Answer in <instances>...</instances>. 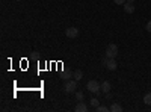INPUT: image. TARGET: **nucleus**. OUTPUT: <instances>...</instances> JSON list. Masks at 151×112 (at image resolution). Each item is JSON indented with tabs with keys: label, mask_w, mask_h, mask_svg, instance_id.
I'll use <instances>...</instances> for the list:
<instances>
[{
	"label": "nucleus",
	"mask_w": 151,
	"mask_h": 112,
	"mask_svg": "<svg viewBox=\"0 0 151 112\" xmlns=\"http://www.w3.org/2000/svg\"><path fill=\"white\" fill-rule=\"evenodd\" d=\"M124 11L127 12V14H133V12H134V5L125 2V3H124Z\"/></svg>",
	"instance_id": "nucleus-6"
},
{
	"label": "nucleus",
	"mask_w": 151,
	"mask_h": 112,
	"mask_svg": "<svg viewBox=\"0 0 151 112\" xmlns=\"http://www.w3.org/2000/svg\"><path fill=\"white\" fill-rule=\"evenodd\" d=\"M145 29H147V32H151V20L147 23V26H145Z\"/></svg>",
	"instance_id": "nucleus-16"
},
{
	"label": "nucleus",
	"mask_w": 151,
	"mask_h": 112,
	"mask_svg": "<svg viewBox=\"0 0 151 112\" xmlns=\"http://www.w3.org/2000/svg\"><path fill=\"white\" fill-rule=\"evenodd\" d=\"M125 2H127V0H113V3H115V5H124Z\"/></svg>",
	"instance_id": "nucleus-15"
},
{
	"label": "nucleus",
	"mask_w": 151,
	"mask_h": 112,
	"mask_svg": "<svg viewBox=\"0 0 151 112\" xmlns=\"http://www.w3.org/2000/svg\"><path fill=\"white\" fill-rule=\"evenodd\" d=\"M73 77H74L76 80H77V82H79V80H82V77H83V71H82V70H76Z\"/></svg>",
	"instance_id": "nucleus-10"
},
{
	"label": "nucleus",
	"mask_w": 151,
	"mask_h": 112,
	"mask_svg": "<svg viewBox=\"0 0 151 112\" xmlns=\"http://www.w3.org/2000/svg\"><path fill=\"white\" fill-rule=\"evenodd\" d=\"M76 98H77L79 102H83V98H85V94H83V92H80V91H79V92H76Z\"/></svg>",
	"instance_id": "nucleus-14"
},
{
	"label": "nucleus",
	"mask_w": 151,
	"mask_h": 112,
	"mask_svg": "<svg viewBox=\"0 0 151 112\" xmlns=\"http://www.w3.org/2000/svg\"><path fill=\"white\" fill-rule=\"evenodd\" d=\"M144 103L148 105V106H151V92H147L144 95Z\"/></svg>",
	"instance_id": "nucleus-11"
},
{
	"label": "nucleus",
	"mask_w": 151,
	"mask_h": 112,
	"mask_svg": "<svg viewBox=\"0 0 151 112\" xmlns=\"http://www.w3.org/2000/svg\"><path fill=\"white\" fill-rule=\"evenodd\" d=\"M95 112H107V111H110L107 106H101V105H100V106H97L95 109H94Z\"/></svg>",
	"instance_id": "nucleus-12"
},
{
	"label": "nucleus",
	"mask_w": 151,
	"mask_h": 112,
	"mask_svg": "<svg viewBox=\"0 0 151 112\" xmlns=\"http://www.w3.org/2000/svg\"><path fill=\"white\" fill-rule=\"evenodd\" d=\"M86 88L89 92H94V94H98L101 91V83H98L97 80H89L86 83Z\"/></svg>",
	"instance_id": "nucleus-1"
},
{
	"label": "nucleus",
	"mask_w": 151,
	"mask_h": 112,
	"mask_svg": "<svg viewBox=\"0 0 151 112\" xmlns=\"http://www.w3.org/2000/svg\"><path fill=\"white\" fill-rule=\"evenodd\" d=\"M118 56V46L116 44H109L107 47H106V58H113L115 59Z\"/></svg>",
	"instance_id": "nucleus-2"
},
{
	"label": "nucleus",
	"mask_w": 151,
	"mask_h": 112,
	"mask_svg": "<svg viewBox=\"0 0 151 112\" xmlns=\"http://www.w3.org/2000/svg\"><path fill=\"white\" fill-rule=\"evenodd\" d=\"M104 67L110 71H115L118 68V64H116V61L113 59V58H106L104 59Z\"/></svg>",
	"instance_id": "nucleus-3"
},
{
	"label": "nucleus",
	"mask_w": 151,
	"mask_h": 112,
	"mask_svg": "<svg viewBox=\"0 0 151 112\" xmlns=\"http://www.w3.org/2000/svg\"><path fill=\"white\" fill-rule=\"evenodd\" d=\"M127 2H129V3H133V2H134V0H127Z\"/></svg>",
	"instance_id": "nucleus-17"
},
{
	"label": "nucleus",
	"mask_w": 151,
	"mask_h": 112,
	"mask_svg": "<svg viewBox=\"0 0 151 112\" xmlns=\"http://www.w3.org/2000/svg\"><path fill=\"white\" fill-rule=\"evenodd\" d=\"M77 90V80L76 79H70L65 83V92H74Z\"/></svg>",
	"instance_id": "nucleus-4"
},
{
	"label": "nucleus",
	"mask_w": 151,
	"mask_h": 112,
	"mask_svg": "<svg viewBox=\"0 0 151 112\" xmlns=\"http://www.w3.org/2000/svg\"><path fill=\"white\" fill-rule=\"evenodd\" d=\"M65 35L68 36L70 40H74V38H77V36H79V29L77 27H68L65 30Z\"/></svg>",
	"instance_id": "nucleus-5"
},
{
	"label": "nucleus",
	"mask_w": 151,
	"mask_h": 112,
	"mask_svg": "<svg viewBox=\"0 0 151 112\" xmlns=\"http://www.w3.org/2000/svg\"><path fill=\"white\" fill-rule=\"evenodd\" d=\"M109 109H110L112 112H122V106H121V105H118V103H113Z\"/></svg>",
	"instance_id": "nucleus-9"
},
{
	"label": "nucleus",
	"mask_w": 151,
	"mask_h": 112,
	"mask_svg": "<svg viewBox=\"0 0 151 112\" xmlns=\"http://www.w3.org/2000/svg\"><path fill=\"white\" fill-rule=\"evenodd\" d=\"M86 111H88V106L83 102H79V105L76 106V112H86Z\"/></svg>",
	"instance_id": "nucleus-8"
},
{
	"label": "nucleus",
	"mask_w": 151,
	"mask_h": 112,
	"mask_svg": "<svg viewBox=\"0 0 151 112\" xmlns=\"http://www.w3.org/2000/svg\"><path fill=\"white\" fill-rule=\"evenodd\" d=\"M89 105H91V108H92V109H95L97 106H100V102L97 100V98H91V102H89Z\"/></svg>",
	"instance_id": "nucleus-13"
},
{
	"label": "nucleus",
	"mask_w": 151,
	"mask_h": 112,
	"mask_svg": "<svg viewBox=\"0 0 151 112\" xmlns=\"http://www.w3.org/2000/svg\"><path fill=\"white\" fill-rule=\"evenodd\" d=\"M110 82H107V80H104L103 83H101V91L104 92V94H107V92H110Z\"/></svg>",
	"instance_id": "nucleus-7"
}]
</instances>
